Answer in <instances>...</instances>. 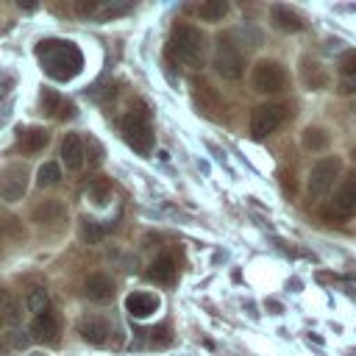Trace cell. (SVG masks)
<instances>
[{"label": "cell", "instance_id": "6da1fadb", "mask_svg": "<svg viewBox=\"0 0 356 356\" xmlns=\"http://www.w3.org/2000/svg\"><path fill=\"white\" fill-rule=\"evenodd\" d=\"M39 58H42V67L50 78L56 81H70L81 72L83 67V56L81 50L72 44V42H58V39H47L39 44Z\"/></svg>", "mask_w": 356, "mask_h": 356}, {"label": "cell", "instance_id": "7a4b0ae2", "mask_svg": "<svg viewBox=\"0 0 356 356\" xmlns=\"http://www.w3.org/2000/svg\"><path fill=\"white\" fill-rule=\"evenodd\" d=\"M167 50L172 58H178L181 64H186L192 70L203 67V33L192 25H175Z\"/></svg>", "mask_w": 356, "mask_h": 356}, {"label": "cell", "instance_id": "3957f363", "mask_svg": "<svg viewBox=\"0 0 356 356\" xmlns=\"http://www.w3.org/2000/svg\"><path fill=\"white\" fill-rule=\"evenodd\" d=\"M122 134L128 139V145L136 150V153H150L153 150V128H150V114L145 106H136L125 114L122 120Z\"/></svg>", "mask_w": 356, "mask_h": 356}, {"label": "cell", "instance_id": "277c9868", "mask_svg": "<svg viewBox=\"0 0 356 356\" xmlns=\"http://www.w3.org/2000/svg\"><path fill=\"white\" fill-rule=\"evenodd\" d=\"M250 86L261 95H275L286 89V70L278 61H259L250 75Z\"/></svg>", "mask_w": 356, "mask_h": 356}, {"label": "cell", "instance_id": "5b68a950", "mask_svg": "<svg viewBox=\"0 0 356 356\" xmlns=\"http://www.w3.org/2000/svg\"><path fill=\"white\" fill-rule=\"evenodd\" d=\"M339 172H342V159H339V156H323V159L312 167V172H309V192H312L314 197L325 195V192L334 186V181L339 178Z\"/></svg>", "mask_w": 356, "mask_h": 356}, {"label": "cell", "instance_id": "8992f818", "mask_svg": "<svg viewBox=\"0 0 356 356\" xmlns=\"http://www.w3.org/2000/svg\"><path fill=\"white\" fill-rule=\"evenodd\" d=\"M214 70L220 78L225 81H236L245 72V58L242 53L228 42V39H217V50H214Z\"/></svg>", "mask_w": 356, "mask_h": 356}, {"label": "cell", "instance_id": "52a82bcc", "mask_svg": "<svg viewBox=\"0 0 356 356\" xmlns=\"http://www.w3.org/2000/svg\"><path fill=\"white\" fill-rule=\"evenodd\" d=\"M284 120H286V108H284V106H278V103L256 106L253 114H250V136H253V139H264V136H270Z\"/></svg>", "mask_w": 356, "mask_h": 356}, {"label": "cell", "instance_id": "ba28073f", "mask_svg": "<svg viewBox=\"0 0 356 356\" xmlns=\"http://www.w3.org/2000/svg\"><path fill=\"white\" fill-rule=\"evenodd\" d=\"M28 192V170L25 164H8L0 170V200L17 203Z\"/></svg>", "mask_w": 356, "mask_h": 356}, {"label": "cell", "instance_id": "9c48e42d", "mask_svg": "<svg viewBox=\"0 0 356 356\" xmlns=\"http://www.w3.org/2000/svg\"><path fill=\"white\" fill-rule=\"evenodd\" d=\"M159 306H161V300H159V295H153V292H131V295L125 298V312H128L131 317H136V320L150 317L153 312H159Z\"/></svg>", "mask_w": 356, "mask_h": 356}, {"label": "cell", "instance_id": "30bf717a", "mask_svg": "<svg viewBox=\"0 0 356 356\" xmlns=\"http://www.w3.org/2000/svg\"><path fill=\"white\" fill-rule=\"evenodd\" d=\"M61 161L67 170H81L86 156H83V139L78 134H67L61 139Z\"/></svg>", "mask_w": 356, "mask_h": 356}, {"label": "cell", "instance_id": "8fae6325", "mask_svg": "<svg viewBox=\"0 0 356 356\" xmlns=\"http://www.w3.org/2000/svg\"><path fill=\"white\" fill-rule=\"evenodd\" d=\"M83 292L89 300H97V303H106L114 298V281L103 273H92L86 281H83Z\"/></svg>", "mask_w": 356, "mask_h": 356}, {"label": "cell", "instance_id": "7c38bea8", "mask_svg": "<svg viewBox=\"0 0 356 356\" xmlns=\"http://www.w3.org/2000/svg\"><path fill=\"white\" fill-rule=\"evenodd\" d=\"M58 331H61L58 314L50 312V309L42 312V314H36V320H33V325H31L33 339H42V342H56V339H58Z\"/></svg>", "mask_w": 356, "mask_h": 356}, {"label": "cell", "instance_id": "4fadbf2b", "mask_svg": "<svg viewBox=\"0 0 356 356\" xmlns=\"http://www.w3.org/2000/svg\"><path fill=\"white\" fill-rule=\"evenodd\" d=\"M270 19H273V25L278 31H286V33L303 31V17L298 11H292L289 6H284V3H278V6L270 8Z\"/></svg>", "mask_w": 356, "mask_h": 356}, {"label": "cell", "instance_id": "5bb4252c", "mask_svg": "<svg viewBox=\"0 0 356 356\" xmlns=\"http://www.w3.org/2000/svg\"><path fill=\"white\" fill-rule=\"evenodd\" d=\"M33 220L39 225H61L67 220V206L61 200H44L33 209Z\"/></svg>", "mask_w": 356, "mask_h": 356}, {"label": "cell", "instance_id": "9a60e30c", "mask_svg": "<svg viewBox=\"0 0 356 356\" xmlns=\"http://www.w3.org/2000/svg\"><path fill=\"white\" fill-rule=\"evenodd\" d=\"M78 331H81V337L89 342V345H103L106 339H108V323L106 320H100V317H86V320H81V325H78Z\"/></svg>", "mask_w": 356, "mask_h": 356}, {"label": "cell", "instance_id": "2e32d148", "mask_svg": "<svg viewBox=\"0 0 356 356\" xmlns=\"http://www.w3.org/2000/svg\"><path fill=\"white\" fill-rule=\"evenodd\" d=\"M331 203H334L337 209H342L345 214H348L350 209H356V172H350V175L342 178V184H339V189H337V195H334Z\"/></svg>", "mask_w": 356, "mask_h": 356}, {"label": "cell", "instance_id": "e0dca14e", "mask_svg": "<svg viewBox=\"0 0 356 356\" xmlns=\"http://www.w3.org/2000/svg\"><path fill=\"white\" fill-rule=\"evenodd\" d=\"M195 100H197V106H200L209 117H214L217 108H220V97H217V92H214L206 81H195Z\"/></svg>", "mask_w": 356, "mask_h": 356}, {"label": "cell", "instance_id": "ac0fdd59", "mask_svg": "<svg viewBox=\"0 0 356 356\" xmlns=\"http://www.w3.org/2000/svg\"><path fill=\"white\" fill-rule=\"evenodd\" d=\"M147 278L156 281V284H172V281H175V261H172L170 256L156 259V261L150 264V270H147Z\"/></svg>", "mask_w": 356, "mask_h": 356}, {"label": "cell", "instance_id": "d6986e66", "mask_svg": "<svg viewBox=\"0 0 356 356\" xmlns=\"http://www.w3.org/2000/svg\"><path fill=\"white\" fill-rule=\"evenodd\" d=\"M47 142H50V134H47L44 128H28V131H22V136H19V147H22L25 153H39V150H44Z\"/></svg>", "mask_w": 356, "mask_h": 356}, {"label": "cell", "instance_id": "ffe728a7", "mask_svg": "<svg viewBox=\"0 0 356 356\" xmlns=\"http://www.w3.org/2000/svg\"><path fill=\"white\" fill-rule=\"evenodd\" d=\"M0 320L8 323V325H17L22 320V309H19V303L14 300V295L8 289H0Z\"/></svg>", "mask_w": 356, "mask_h": 356}, {"label": "cell", "instance_id": "44dd1931", "mask_svg": "<svg viewBox=\"0 0 356 356\" xmlns=\"http://www.w3.org/2000/svg\"><path fill=\"white\" fill-rule=\"evenodd\" d=\"M300 142H303L306 150L320 153V150L328 147V131H325V128H317V125H309V128L300 134Z\"/></svg>", "mask_w": 356, "mask_h": 356}, {"label": "cell", "instance_id": "7402d4cb", "mask_svg": "<svg viewBox=\"0 0 356 356\" xmlns=\"http://www.w3.org/2000/svg\"><path fill=\"white\" fill-rule=\"evenodd\" d=\"M225 14H228V3H225V0H209V3H203V6L197 8V17L206 19V22H217V19H222Z\"/></svg>", "mask_w": 356, "mask_h": 356}, {"label": "cell", "instance_id": "603a6c76", "mask_svg": "<svg viewBox=\"0 0 356 356\" xmlns=\"http://www.w3.org/2000/svg\"><path fill=\"white\" fill-rule=\"evenodd\" d=\"M303 83L312 86V89L325 86V72H323V67L317 61H309V58L303 61Z\"/></svg>", "mask_w": 356, "mask_h": 356}, {"label": "cell", "instance_id": "cb8c5ba5", "mask_svg": "<svg viewBox=\"0 0 356 356\" xmlns=\"http://www.w3.org/2000/svg\"><path fill=\"white\" fill-rule=\"evenodd\" d=\"M58 181H61V167L56 161H44L36 172V184L44 189V186H56Z\"/></svg>", "mask_w": 356, "mask_h": 356}, {"label": "cell", "instance_id": "d4e9b609", "mask_svg": "<svg viewBox=\"0 0 356 356\" xmlns=\"http://www.w3.org/2000/svg\"><path fill=\"white\" fill-rule=\"evenodd\" d=\"M86 197H89L95 206H106V203L111 200V186H108L106 181H92Z\"/></svg>", "mask_w": 356, "mask_h": 356}, {"label": "cell", "instance_id": "484cf974", "mask_svg": "<svg viewBox=\"0 0 356 356\" xmlns=\"http://www.w3.org/2000/svg\"><path fill=\"white\" fill-rule=\"evenodd\" d=\"M47 303H50V298H47V292H44L42 286H33V289L28 292V298H25L28 312H36V314L47 312Z\"/></svg>", "mask_w": 356, "mask_h": 356}, {"label": "cell", "instance_id": "4316f807", "mask_svg": "<svg viewBox=\"0 0 356 356\" xmlns=\"http://www.w3.org/2000/svg\"><path fill=\"white\" fill-rule=\"evenodd\" d=\"M339 72L348 78V75H356V50H345L339 56Z\"/></svg>", "mask_w": 356, "mask_h": 356}, {"label": "cell", "instance_id": "83f0119b", "mask_svg": "<svg viewBox=\"0 0 356 356\" xmlns=\"http://www.w3.org/2000/svg\"><path fill=\"white\" fill-rule=\"evenodd\" d=\"M83 156L89 159V164H100V161H103V147H100V142L89 136V142H86V147H83Z\"/></svg>", "mask_w": 356, "mask_h": 356}, {"label": "cell", "instance_id": "f1b7e54d", "mask_svg": "<svg viewBox=\"0 0 356 356\" xmlns=\"http://www.w3.org/2000/svg\"><path fill=\"white\" fill-rule=\"evenodd\" d=\"M128 11H131L128 3H117V6H106L97 17H100V19H111V17H120V14H128Z\"/></svg>", "mask_w": 356, "mask_h": 356}, {"label": "cell", "instance_id": "f546056e", "mask_svg": "<svg viewBox=\"0 0 356 356\" xmlns=\"http://www.w3.org/2000/svg\"><path fill=\"white\" fill-rule=\"evenodd\" d=\"M81 234H83V239H89V242H97V239L103 236V228H100L97 222L86 220V222H83V231H81Z\"/></svg>", "mask_w": 356, "mask_h": 356}, {"label": "cell", "instance_id": "4dcf8cb0", "mask_svg": "<svg viewBox=\"0 0 356 356\" xmlns=\"http://www.w3.org/2000/svg\"><path fill=\"white\" fill-rule=\"evenodd\" d=\"M42 106H44L47 114H53L56 106H58V95H56L53 89H44V92H42Z\"/></svg>", "mask_w": 356, "mask_h": 356}, {"label": "cell", "instance_id": "1f68e13d", "mask_svg": "<svg viewBox=\"0 0 356 356\" xmlns=\"http://www.w3.org/2000/svg\"><path fill=\"white\" fill-rule=\"evenodd\" d=\"M75 11H78L81 17H92V14L97 11V0H78V3H75Z\"/></svg>", "mask_w": 356, "mask_h": 356}, {"label": "cell", "instance_id": "d6a6232c", "mask_svg": "<svg viewBox=\"0 0 356 356\" xmlns=\"http://www.w3.org/2000/svg\"><path fill=\"white\" fill-rule=\"evenodd\" d=\"M11 345L22 350V348H28V345H31V337H28V334H22V331H14V334H11Z\"/></svg>", "mask_w": 356, "mask_h": 356}, {"label": "cell", "instance_id": "836d02e7", "mask_svg": "<svg viewBox=\"0 0 356 356\" xmlns=\"http://www.w3.org/2000/svg\"><path fill=\"white\" fill-rule=\"evenodd\" d=\"M339 92H356V75H348L345 81H342V89Z\"/></svg>", "mask_w": 356, "mask_h": 356}, {"label": "cell", "instance_id": "e575fe53", "mask_svg": "<svg viewBox=\"0 0 356 356\" xmlns=\"http://www.w3.org/2000/svg\"><path fill=\"white\" fill-rule=\"evenodd\" d=\"M31 356H42V353H31Z\"/></svg>", "mask_w": 356, "mask_h": 356}]
</instances>
